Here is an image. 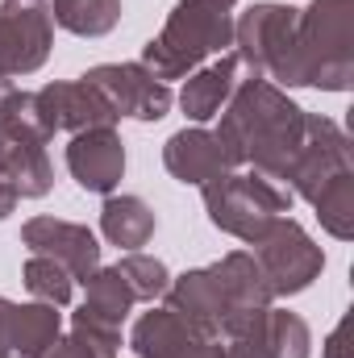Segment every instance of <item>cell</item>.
Listing matches in <instances>:
<instances>
[{
    "mask_svg": "<svg viewBox=\"0 0 354 358\" xmlns=\"http://www.w3.org/2000/svg\"><path fill=\"white\" fill-rule=\"evenodd\" d=\"M304 121L309 113L271 80H238L213 134L225 146L234 171L250 167L267 179H288L304 146Z\"/></svg>",
    "mask_w": 354,
    "mask_h": 358,
    "instance_id": "1",
    "label": "cell"
},
{
    "mask_svg": "<svg viewBox=\"0 0 354 358\" xmlns=\"http://www.w3.org/2000/svg\"><path fill=\"white\" fill-rule=\"evenodd\" d=\"M225 46H234L229 8H221L213 0H179L167 13L163 29L142 46V67L163 84L187 80L196 67L225 55Z\"/></svg>",
    "mask_w": 354,
    "mask_h": 358,
    "instance_id": "2",
    "label": "cell"
},
{
    "mask_svg": "<svg viewBox=\"0 0 354 358\" xmlns=\"http://www.w3.org/2000/svg\"><path fill=\"white\" fill-rule=\"evenodd\" d=\"M354 84V0H313L296 13L292 88L346 92Z\"/></svg>",
    "mask_w": 354,
    "mask_h": 358,
    "instance_id": "3",
    "label": "cell"
},
{
    "mask_svg": "<svg viewBox=\"0 0 354 358\" xmlns=\"http://www.w3.org/2000/svg\"><path fill=\"white\" fill-rule=\"evenodd\" d=\"M200 192H204L208 221L246 246H255L279 217L292 213V192L259 171H225L208 179Z\"/></svg>",
    "mask_w": 354,
    "mask_h": 358,
    "instance_id": "4",
    "label": "cell"
},
{
    "mask_svg": "<svg viewBox=\"0 0 354 358\" xmlns=\"http://www.w3.org/2000/svg\"><path fill=\"white\" fill-rule=\"evenodd\" d=\"M296 13L292 4H250L234 21V59L250 71V80H271L275 88H292L296 67Z\"/></svg>",
    "mask_w": 354,
    "mask_h": 358,
    "instance_id": "5",
    "label": "cell"
},
{
    "mask_svg": "<svg viewBox=\"0 0 354 358\" xmlns=\"http://www.w3.org/2000/svg\"><path fill=\"white\" fill-rule=\"evenodd\" d=\"M263 267L271 296H296L304 287H313V279H321L325 271V250L309 238V229L292 217H279L250 250Z\"/></svg>",
    "mask_w": 354,
    "mask_h": 358,
    "instance_id": "6",
    "label": "cell"
},
{
    "mask_svg": "<svg viewBox=\"0 0 354 358\" xmlns=\"http://www.w3.org/2000/svg\"><path fill=\"white\" fill-rule=\"evenodd\" d=\"M55 21L46 0H0V80L34 76L50 59Z\"/></svg>",
    "mask_w": 354,
    "mask_h": 358,
    "instance_id": "7",
    "label": "cell"
},
{
    "mask_svg": "<svg viewBox=\"0 0 354 358\" xmlns=\"http://www.w3.org/2000/svg\"><path fill=\"white\" fill-rule=\"evenodd\" d=\"M346 171H354L351 134L334 117L309 113V121H304V146H300V155H296V163L288 171L292 196H304L313 204L325 183H334V179L346 176Z\"/></svg>",
    "mask_w": 354,
    "mask_h": 358,
    "instance_id": "8",
    "label": "cell"
},
{
    "mask_svg": "<svg viewBox=\"0 0 354 358\" xmlns=\"http://www.w3.org/2000/svg\"><path fill=\"white\" fill-rule=\"evenodd\" d=\"M84 84L100 92L117 117H134V121H163L176 104L171 88L163 80H155L142 63H100L80 76Z\"/></svg>",
    "mask_w": 354,
    "mask_h": 358,
    "instance_id": "9",
    "label": "cell"
},
{
    "mask_svg": "<svg viewBox=\"0 0 354 358\" xmlns=\"http://www.w3.org/2000/svg\"><path fill=\"white\" fill-rule=\"evenodd\" d=\"M29 113H34V121L42 125L46 138H55L63 129L67 134H84V129H96V125H117L121 121L113 113V104L84 80L46 84V88L29 92Z\"/></svg>",
    "mask_w": 354,
    "mask_h": 358,
    "instance_id": "10",
    "label": "cell"
},
{
    "mask_svg": "<svg viewBox=\"0 0 354 358\" xmlns=\"http://www.w3.org/2000/svg\"><path fill=\"white\" fill-rule=\"evenodd\" d=\"M21 246L29 255L55 259L76 283H84L92 271L100 267V242L88 225L63 221V217H29L21 225Z\"/></svg>",
    "mask_w": 354,
    "mask_h": 358,
    "instance_id": "11",
    "label": "cell"
},
{
    "mask_svg": "<svg viewBox=\"0 0 354 358\" xmlns=\"http://www.w3.org/2000/svg\"><path fill=\"white\" fill-rule=\"evenodd\" d=\"M67 171L84 192L113 196L121 176H125V142H121L117 125H96V129H84V134H71Z\"/></svg>",
    "mask_w": 354,
    "mask_h": 358,
    "instance_id": "12",
    "label": "cell"
},
{
    "mask_svg": "<svg viewBox=\"0 0 354 358\" xmlns=\"http://www.w3.org/2000/svg\"><path fill=\"white\" fill-rule=\"evenodd\" d=\"M63 334V317L55 304H13L0 296V358H42Z\"/></svg>",
    "mask_w": 354,
    "mask_h": 358,
    "instance_id": "13",
    "label": "cell"
},
{
    "mask_svg": "<svg viewBox=\"0 0 354 358\" xmlns=\"http://www.w3.org/2000/svg\"><path fill=\"white\" fill-rule=\"evenodd\" d=\"M167 308L176 313L179 321H187L196 334L204 338H221V325H225V313H229V300L217 283L213 267H196V271H183L167 283L163 292Z\"/></svg>",
    "mask_w": 354,
    "mask_h": 358,
    "instance_id": "14",
    "label": "cell"
},
{
    "mask_svg": "<svg viewBox=\"0 0 354 358\" xmlns=\"http://www.w3.org/2000/svg\"><path fill=\"white\" fill-rule=\"evenodd\" d=\"M163 167L171 171V179L192 183V187H204L208 179L234 171V163H229L225 146L217 142V134H213V129H200V125L179 129V134L167 138V146H163Z\"/></svg>",
    "mask_w": 354,
    "mask_h": 358,
    "instance_id": "15",
    "label": "cell"
},
{
    "mask_svg": "<svg viewBox=\"0 0 354 358\" xmlns=\"http://www.w3.org/2000/svg\"><path fill=\"white\" fill-rule=\"evenodd\" d=\"M238 71H242V67H238L234 55H217L213 63L196 67V71L183 80V88H179V108H183V117L196 121V125L221 117V108L229 104V96L238 88Z\"/></svg>",
    "mask_w": 354,
    "mask_h": 358,
    "instance_id": "16",
    "label": "cell"
},
{
    "mask_svg": "<svg viewBox=\"0 0 354 358\" xmlns=\"http://www.w3.org/2000/svg\"><path fill=\"white\" fill-rule=\"evenodd\" d=\"M213 275H217V283H221V292H225V300H229L225 321L238 317V313L271 308V300H275L263 267H259V259H255L250 250H229L225 259L213 263Z\"/></svg>",
    "mask_w": 354,
    "mask_h": 358,
    "instance_id": "17",
    "label": "cell"
},
{
    "mask_svg": "<svg viewBox=\"0 0 354 358\" xmlns=\"http://www.w3.org/2000/svg\"><path fill=\"white\" fill-rule=\"evenodd\" d=\"M159 217L142 196H104L100 204V234L117 246V250H138L155 238Z\"/></svg>",
    "mask_w": 354,
    "mask_h": 358,
    "instance_id": "18",
    "label": "cell"
},
{
    "mask_svg": "<svg viewBox=\"0 0 354 358\" xmlns=\"http://www.w3.org/2000/svg\"><path fill=\"white\" fill-rule=\"evenodd\" d=\"M196 338H204V334H196L187 321H179L171 308H150V313H142L138 321H134V329H129V350L138 358H176L183 346H192Z\"/></svg>",
    "mask_w": 354,
    "mask_h": 358,
    "instance_id": "19",
    "label": "cell"
},
{
    "mask_svg": "<svg viewBox=\"0 0 354 358\" xmlns=\"http://www.w3.org/2000/svg\"><path fill=\"white\" fill-rule=\"evenodd\" d=\"M84 304H80V313L76 317H84V321H96V325H108V329H121L125 325V317L134 313V292H129V283L117 275V267H96L84 279Z\"/></svg>",
    "mask_w": 354,
    "mask_h": 358,
    "instance_id": "20",
    "label": "cell"
},
{
    "mask_svg": "<svg viewBox=\"0 0 354 358\" xmlns=\"http://www.w3.org/2000/svg\"><path fill=\"white\" fill-rule=\"evenodd\" d=\"M46 13L76 38H104L121 21V0H46Z\"/></svg>",
    "mask_w": 354,
    "mask_h": 358,
    "instance_id": "21",
    "label": "cell"
},
{
    "mask_svg": "<svg viewBox=\"0 0 354 358\" xmlns=\"http://www.w3.org/2000/svg\"><path fill=\"white\" fill-rule=\"evenodd\" d=\"M117 350H121V329L71 317V334H59L42 358H117Z\"/></svg>",
    "mask_w": 354,
    "mask_h": 358,
    "instance_id": "22",
    "label": "cell"
},
{
    "mask_svg": "<svg viewBox=\"0 0 354 358\" xmlns=\"http://www.w3.org/2000/svg\"><path fill=\"white\" fill-rule=\"evenodd\" d=\"M313 208H317V221H321V229H325L330 238L351 242L354 238V171L338 176L334 183H325V187L317 192Z\"/></svg>",
    "mask_w": 354,
    "mask_h": 358,
    "instance_id": "23",
    "label": "cell"
},
{
    "mask_svg": "<svg viewBox=\"0 0 354 358\" xmlns=\"http://www.w3.org/2000/svg\"><path fill=\"white\" fill-rule=\"evenodd\" d=\"M263 342L271 350V358H309V350H313L309 321L300 313H288V308H267Z\"/></svg>",
    "mask_w": 354,
    "mask_h": 358,
    "instance_id": "24",
    "label": "cell"
},
{
    "mask_svg": "<svg viewBox=\"0 0 354 358\" xmlns=\"http://www.w3.org/2000/svg\"><path fill=\"white\" fill-rule=\"evenodd\" d=\"M117 275L129 283V292H134V300L142 304H155L163 292H167V283H171V271L163 259H155V255H142V250H129V255H121V263H117Z\"/></svg>",
    "mask_w": 354,
    "mask_h": 358,
    "instance_id": "25",
    "label": "cell"
},
{
    "mask_svg": "<svg viewBox=\"0 0 354 358\" xmlns=\"http://www.w3.org/2000/svg\"><path fill=\"white\" fill-rule=\"evenodd\" d=\"M21 279H25V292L34 296V300H42V304H55V308H63V304H71V292H76V279L67 275V271L59 267L55 259H42V255H29V263L21 271Z\"/></svg>",
    "mask_w": 354,
    "mask_h": 358,
    "instance_id": "26",
    "label": "cell"
},
{
    "mask_svg": "<svg viewBox=\"0 0 354 358\" xmlns=\"http://www.w3.org/2000/svg\"><path fill=\"white\" fill-rule=\"evenodd\" d=\"M225 358H271L263 342V325L255 329V334H242V338H229V346H225Z\"/></svg>",
    "mask_w": 354,
    "mask_h": 358,
    "instance_id": "27",
    "label": "cell"
},
{
    "mask_svg": "<svg viewBox=\"0 0 354 358\" xmlns=\"http://www.w3.org/2000/svg\"><path fill=\"white\" fill-rule=\"evenodd\" d=\"M176 358H225V346H221V338H196V342L183 346Z\"/></svg>",
    "mask_w": 354,
    "mask_h": 358,
    "instance_id": "28",
    "label": "cell"
},
{
    "mask_svg": "<svg viewBox=\"0 0 354 358\" xmlns=\"http://www.w3.org/2000/svg\"><path fill=\"white\" fill-rule=\"evenodd\" d=\"M325 358H346V321H338L325 338Z\"/></svg>",
    "mask_w": 354,
    "mask_h": 358,
    "instance_id": "29",
    "label": "cell"
},
{
    "mask_svg": "<svg viewBox=\"0 0 354 358\" xmlns=\"http://www.w3.org/2000/svg\"><path fill=\"white\" fill-rule=\"evenodd\" d=\"M17 100H21V88L13 80H0V117H8L17 108Z\"/></svg>",
    "mask_w": 354,
    "mask_h": 358,
    "instance_id": "30",
    "label": "cell"
},
{
    "mask_svg": "<svg viewBox=\"0 0 354 358\" xmlns=\"http://www.w3.org/2000/svg\"><path fill=\"white\" fill-rule=\"evenodd\" d=\"M213 4H221V8H234V4H238V0H213Z\"/></svg>",
    "mask_w": 354,
    "mask_h": 358,
    "instance_id": "31",
    "label": "cell"
}]
</instances>
